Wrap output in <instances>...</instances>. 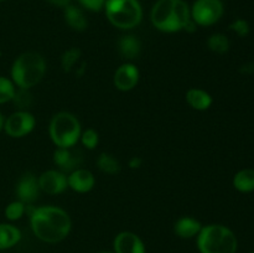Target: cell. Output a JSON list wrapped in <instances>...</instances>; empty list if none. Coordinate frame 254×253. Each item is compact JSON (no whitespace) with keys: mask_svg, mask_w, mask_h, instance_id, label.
<instances>
[{"mask_svg":"<svg viewBox=\"0 0 254 253\" xmlns=\"http://www.w3.org/2000/svg\"><path fill=\"white\" fill-rule=\"evenodd\" d=\"M150 19L160 31H180L191 21V10L184 0H158L151 9Z\"/></svg>","mask_w":254,"mask_h":253,"instance_id":"obj_2","label":"cell"},{"mask_svg":"<svg viewBox=\"0 0 254 253\" xmlns=\"http://www.w3.org/2000/svg\"><path fill=\"white\" fill-rule=\"evenodd\" d=\"M114 253H145L143 241L133 232H121L114 240Z\"/></svg>","mask_w":254,"mask_h":253,"instance_id":"obj_13","label":"cell"},{"mask_svg":"<svg viewBox=\"0 0 254 253\" xmlns=\"http://www.w3.org/2000/svg\"><path fill=\"white\" fill-rule=\"evenodd\" d=\"M35 117L27 111H17L10 114L4 122V130L11 138H22L35 128Z\"/></svg>","mask_w":254,"mask_h":253,"instance_id":"obj_8","label":"cell"},{"mask_svg":"<svg viewBox=\"0 0 254 253\" xmlns=\"http://www.w3.org/2000/svg\"><path fill=\"white\" fill-rule=\"evenodd\" d=\"M1 1H4V0H0V2H1Z\"/></svg>","mask_w":254,"mask_h":253,"instance_id":"obj_36","label":"cell"},{"mask_svg":"<svg viewBox=\"0 0 254 253\" xmlns=\"http://www.w3.org/2000/svg\"><path fill=\"white\" fill-rule=\"evenodd\" d=\"M79 138H81L82 144H83L87 149H94L98 145L99 136L98 133H97L94 129H87V130H84L83 133L81 134Z\"/></svg>","mask_w":254,"mask_h":253,"instance_id":"obj_27","label":"cell"},{"mask_svg":"<svg viewBox=\"0 0 254 253\" xmlns=\"http://www.w3.org/2000/svg\"><path fill=\"white\" fill-rule=\"evenodd\" d=\"M233 185L241 192H251L254 190V169H245L236 174Z\"/></svg>","mask_w":254,"mask_h":253,"instance_id":"obj_20","label":"cell"},{"mask_svg":"<svg viewBox=\"0 0 254 253\" xmlns=\"http://www.w3.org/2000/svg\"><path fill=\"white\" fill-rule=\"evenodd\" d=\"M201 253H236L237 238L235 233L222 225H208L197 235Z\"/></svg>","mask_w":254,"mask_h":253,"instance_id":"obj_4","label":"cell"},{"mask_svg":"<svg viewBox=\"0 0 254 253\" xmlns=\"http://www.w3.org/2000/svg\"><path fill=\"white\" fill-rule=\"evenodd\" d=\"M240 71L242 72V73H246V74L254 73V62H248V63L243 64V66L241 67Z\"/></svg>","mask_w":254,"mask_h":253,"instance_id":"obj_31","label":"cell"},{"mask_svg":"<svg viewBox=\"0 0 254 253\" xmlns=\"http://www.w3.org/2000/svg\"><path fill=\"white\" fill-rule=\"evenodd\" d=\"M202 228L200 221L192 217H181L176 221L174 231L181 238H192L198 235Z\"/></svg>","mask_w":254,"mask_h":253,"instance_id":"obj_16","label":"cell"},{"mask_svg":"<svg viewBox=\"0 0 254 253\" xmlns=\"http://www.w3.org/2000/svg\"><path fill=\"white\" fill-rule=\"evenodd\" d=\"M81 50L77 47H72L67 51L64 52L61 57V66L64 72H71L76 68V64H78L79 59H81Z\"/></svg>","mask_w":254,"mask_h":253,"instance_id":"obj_23","label":"cell"},{"mask_svg":"<svg viewBox=\"0 0 254 253\" xmlns=\"http://www.w3.org/2000/svg\"><path fill=\"white\" fill-rule=\"evenodd\" d=\"M223 15L221 0H196L191 7V19L200 26H211Z\"/></svg>","mask_w":254,"mask_h":253,"instance_id":"obj_7","label":"cell"},{"mask_svg":"<svg viewBox=\"0 0 254 253\" xmlns=\"http://www.w3.org/2000/svg\"><path fill=\"white\" fill-rule=\"evenodd\" d=\"M97 166H98L99 170L109 174V175H114V174H118L121 171L119 161L113 155L107 153L99 154L98 159H97Z\"/></svg>","mask_w":254,"mask_h":253,"instance_id":"obj_21","label":"cell"},{"mask_svg":"<svg viewBox=\"0 0 254 253\" xmlns=\"http://www.w3.org/2000/svg\"><path fill=\"white\" fill-rule=\"evenodd\" d=\"M207 46L215 54H226L230 50V40L223 34H213L208 37Z\"/></svg>","mask_w":254,"mask_h":253,"instance_id":"obj_22","label":"cell"},{"mask_svg":"<svg viewBox=\"0 0 254 253\" xmlns=\"http://www.w3.org/2000/svg\"><path fill=\"white\" fill-rule=\"evenodd\" d=\"M30 223L35 236L46 243L61 242L68 236L72 226L68 213L56 206H42L31 210Z\"/></svg>","mask_w":254,"mask_h":253,"instance_id":"obj_1","label":"cell"},{"mask_svg":"<svg viewBox=\"0 0 254 253\" xmlns=\"http://www.w3.org/2000/svg\"><path fill=\"white\" fill-rule=\"evenodd\" d=\"M104 10L109 22L123 30L138 26L143 19V9L138 0H107Z\"/></svg>","mask_w":254,"mask_h":253,"instance_id":"obj_5","label":"cell"},{"mask_svg":"<svg viewBox=\"0 0 254 253\" xmlns=\"http://www.w3.org/2000/svg\"><path fill=\"white\" fill-rule=\"evenodd\" d=\"M79 4L91 11H99L104 7L107 0H78Z\"/></svg>","mask_w":254,"mask_h":253,"instance_id":"obj_29","label":"cell"},{"mask_svg":"<svg viewBox=\"0 0 254 253\" xmlns=\"http://www.w3.org/2000/svg\"><path fill=\"white\" fill-rule=\"evenodd\" d=\"M68 181V186L74 190L76 192H88L93 189L94 184H96V179H94L93 174L87 169H77V170L72 171L71 175L67 178Z\"/></svg>","mask_w":254,"mask_h":253,"instance_id":"obj_14","label":"cell"},{"mask_svg":"<svg viewBox=\"0 0 254 253\" xmlns=\"http://www.w3.org/2000/svg\"><path fill=\"white\" fill-rule=\"evenodd\" d=\"M15 84L11 79L0 76V104L6 103L12 99L15 94Z\"/></svg>","mask_w":254,"mask_h":253,"instance_id":"obj_25","label":"cell"},{"mask_svg":"<svg viewBox=\"0 0 254 253\" xmlns=\"http://www.w3.org/2000/svg\"><path fill=\"white\" fill-rule=\"evenodd\" d=\"M4 122H5L4 117H2V114L0 113V131H1L2 129H4Z\"/></svg>","mask_w":254,"mask_h":253,"instance_id":"obj_33","label":"cell"},{"mask_svg":"<svg viewBox=\"0 0 254 253\" xmlns=\"http://www.w3.org/2000/svg\"><path fill=\"white\" fill-rule=\"evenodd\" d=\"M25 211H26V206L24 202L19 200L12 201L5 207V217L10 221H16L22 217Z\"/></svg>","mask_w":254,"mask_h":253,"instance_id":"obj_26","label":"cell"},{"mask_svg":"<svg viewBox=\"0 0 254 253\" xmlns=\"http://www.w3.org/2000/svg\"><path fill=\"white\" fill-rule=\"evenodd\" d=\"M50 4L55 5V6H60V7H66L67 5L71 4V0H47Z\"/></svg>","mask_w":254,"mask_h":253,"instance_id":"obj_32","label":"cell"},{"mask_svg":"<svg viewBox=\"0 0 254 253\" xmlns=\"http://www.w3.org/2000/svg\"><path fill=\"white\" fill-rule=\"evenodd\" d=\"M37 180H39L40 190L49 195H57V193L64 192L68 186L67 176L62 171L57 170L45 171Z\"/></svg>","mask_w":254,"mask_h":253,"instance_id":"obj_10","label":"cell"},{"mask_svg":"<svg viewBox=\"0 0 254 253\" xmlns=\"http://www.w3.org/2000/svg\"><path fill=\"white\" fill-rule=\"evenodd\" d=\"M21 238V232L10 223H0V250H7L16 245Z\"/></svg>","mask_w":254,"mask_h":253,"instance_id":"obj_19","label":"cell"},{"mask_svg":"<svg viewBox=\"0 0 254 253\" xmlns=\"http://www.w3.org/2000/svg\"><path fill=\"white\" fill-rule=\"evenodd\" d=\"M230 29L232 31H235L238 36L243 37V36H247L250 34V25L246 20L243 19H237L230 25Z\"/></svg>","mask_w":254,"mask_h":253,"instance_id":"obj_28","label":"cell"},{"mask_svg":"<svg viewBox=\"0 0 254 253\" xmlns=\"http://www.w3.org/2000/svg\"><path fill=\"white\" fill-rule=\"evenodd\" d=\"M64 16L71 29L76 30V31H84V30L87 29L88 21H87L86 15H84V12L82 11L78 6H76V5H67V6L64 7Z\"/></svg>","mask_w":254,"mask_h":253,"instance_id":"obj_15","label":"cell"},{"mask_svg":"<svg viewBox=\"0 0 254 253\" xmlns=\"http://www.w3.org/2000/svg\"><path fill=\"white\" fill-rule=\"evenodd\" d=\"M113 82L119 91H130L139 82V69L133 63L122 64L114 73Z\"/></svg>","mask_w":254,"mask_h":253,"instance_id":"obj_12","label":"cell"},{"mask_svg":"<svg viewBox=\"0 0 254 253\" xmlns=\"http://www.w3.org/2000/svg\"><path fill=\"white\" fill-rule=\"evenodd\" d=\"M1 55H2V52H1V50H0V57H1Z\"/></svg>","mask_w":254,"mask_h":253,"instance_id":"obj_35","label":"cell"},{"mask_svg":"<svg viewBox=\"0 0 254 253\" xmlns=\"http://www.w3.org/2000/svg\"><path fill=\"white\" fill-rule=\"evenodd\" d=\"M83 154L79 149L69 148H57L54 153V161L62 171H72L79 169L83 164Z\"/></svg>","mask_w":254,"mask_h":253,"instance_id":"obj_9","label":"cell"},{"mask_svg":"<svg viewBox=\"0 0 254 253\" xmlns=\"http://www.w3.org/2000/svg\"><path fill=\"white\" fill-rule=\"evenodd\" d=\"M11 101L14 102V104L20 111H26L32 104V94L30 93L29 89L19 88L17 91H15V94Z\"/></svg>","mask_w":254,"mask_h":253,"instance_id":"obj_24","label":"cell"},{"mask_svg":"<svg viewBox=\"0 0 254 253\" xmlns=\"http://www.w3.org/2000/svg\"><path fill=\"white\" fill-rule=\"evenodd\" d=\"M50 136L57 148L76 145L81 136V124L77 117L68 112L55 114L50 123Z\"/></svg>","mask_w":254,"mask_h":253,"instance_id":"obj_6","label":"cell"},{"mask_svg":"<svg viewBox=\"0 0 254 253\" xmlns=\"http://www.w3.org/2000/svg\"><path fill=\"white\" fill-rule=\"evenodd\" d=\"M40 186L36 176L31 173H26L19 179L16 185V195L19 201L25 205L35 202L39 197Z\"/></svg>","mask_w":254,"mask_h":253,"instance_id":"obj_11","label":"cell"},{"mask_svg":"<svg viewBox=\"0 0 254 253\" xmlns=\"http://www.w3.org/2000/svg\"><path fill=\"white\" fill-rule=\"evenodd\" d=\"M99 253H114V252H109V251H103V252H99Z\"/></svg>","mask_w":254,"mask_h":253,"instance_id":"obj_34","label":"cell"},{"mask_svg":"<svg viewBox=\"0 0 254 253\" xmlns=\"http://www.w3.org/2000/svg\"><path fill=\"white\" fill-rule=\"evenodd\" d=\"M118 50L124 59L134 60L140 55L141 44L134 35H126L119 39Z\"/></svg>","mask_w":254,"mask_h":253,"instance_id":"obj_17","label":"cell"},{"mask_svg":"<svg viewBox=\"0 0 254 253\" xmlns=\"http://www.w3.org/2000/svg\"><path fill=\"white\" fill-rule=\"evenodd\" d=\"M186 101L191 108L196 111H206L212 104V97L210 93L200 88H191L186 93Z\"/></svg>","mask_w":254,"mask_h":253,"instance_id":"obj_18","label":"cell"},{"mask_svg":"<svg viewBox=\"0 0 254 253\" xmlns=\"http://www.w3.org/2000/svg\"><path fill=\"white\" fill-rule=\"evenodd\" d=\"M46 62L37 52H24L11 66V78L19 88L30 89L36 86L45 76Z\"/></svg>","mask_w":254,"mask_h":253,"instance_id":"obj_3","label":"cell"},{"mask_svg":"<svg viewBox=\"0 0 254 253\" xmlns=\"http://www.w3.org/2000/svg\"><path fill=\"white\" fill-rule=\"evenodd\" d=\"M253 253H254V252H253Z\"/></svg>","mask_w":254,"mask_h":253,"instance_id":"obj_37","label":"cell"},{"mask_svg":"<svg viewBox=\"0 0 254 253\" xmlns=\"http://www.w3.org/2000/svg\"><path fill=\"white\" fill-rule=\"evenodd\" d=\"M143 164V159L139 158V156H133V158L129 160V168L130 169H139Z\"/></svg>","mask_w":254,"mask_h":253,"instance_id":"obj_30","label":"cell"}]
</instances>
